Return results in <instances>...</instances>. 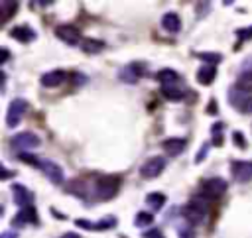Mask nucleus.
<instances>
[{"label":"nucleus","mask_w":252,"mask_h":238,"mask_svg":"<svg viewBox=\"0 0 252 238\" xmlns=\"http://www.w3.org/2000/svg\"><path fill=\"white\" fill-rule=\"evenodd\" d=\"M118 189H120V177L104 175V177H98L94 183V197L98 201H108L118 193Z\"/></svg>","instance_id":"1"},{"label":"nucleus","mask_w":252,"mask_h":238,"mask_svg":"<svg viewBox=\"0 0 252 238\" xmlns=\"http://www.w3.org/2000/svg\"><path fill=\"white\" fill-rule=\"evenodd\" d=\"M228 102L234 110L242 114H252V92H244L236 87L228 89Z\"/></svg>","instance_id":"2"},{"label":"nucleus","mask_w":252,"mask_h":238,"mask_svg":"<svg viewBox=\"0 0 252 238\" xmlns=\"http://www.w3.org/2000/svg\"><path fill=\"white\" fill-rule=\"evenodd\" d=\"M183 216L189 224H201L207 216V205L199 197H195L183 207Z\"/></svg>","instance_id":"3"},{"label":"nucleus","mask_w":252,"mask_h":238,"mask_svg":"<svg viewBox=\"0 0 252 238\" xmlns=\"http://www.w3.org/2000/svg\"><path fill=\"white\" fill-rule=\"evenodd\" d=\"M39 144H41V140H39L33 132H20V134L12 136V140H10V146H12L16 151H20V153H26L28 149H33V148H37Z\"/></svg>","instance_id":"4"},{"label":"nucleus","mask_w":252,"mask_h":238,"mask_svg":"<svg viewBox=\"0 0 252 238\" xmlns=\"http://www.w3.org/2000/svg\"><path fill=\"white\" fill-rule=\"evenodd\" d=\"M226 189H228V183L222 177H209L201 183V193L207 199H220Z\"/></svg>","instance_id":"5"},{"label":"nucleus","mask_w":252,"mask_h":238,"mask_svg":"<svg viewBox=\"0 0 252 238\" xmlns=\"http://www.w3.org/2000/svg\"><path fill=\"white\" fill-rule=\"evenodd\" d=\"M26 110H28V100L26 98H14L8 106V112H6V126L16 128L22 122V116Z\"/></svg>","instance_id":"6"},{"label":"nucleus","mask_w":252,"mask_h":238,"mask_svg":"<svg viewBox=\"0 0 252 238\" xmlns=\"http://www.w3.org/2000/svg\"><path fill=\"white\" fill-rule=\"evenodd\" d=\"M55 35L61 41L69 43V45H81V41H83L81 30L77 26H73V24H61V26H57L55 28Z\"/></svg>","instance_id":"7"},{"label":"nucleus","mask_w":252,"mask_h":238,"mask_svg":"<svg viewBox=\"0 0 252 238\" xmlns=\"http://www.w3.org/2000/svg\"><path fill=\"white\" fill-rule=\"evenodd\" d=\"M230 175L238 183H248L252 179V161H248V159H234L230 163Z\"/></svg>","instance_id":"8"},{"label":"nucleus","mask_w":252,"mask_h":238,"mask_svg":"<svg viewBox=\"0 0 252 238\" xmlns=\"http://www.w3.org/2000/svg\"><path fill=\"white\" fill-rule=\"evenodd\" d=\"M165 169V157L161 155H154L150 159H146L140 167V175L146 177V179H152V177H158L161 171Z\"/></svg>","instance_id":"9"},{"label":"nucleus","mask_w":252,"mask_h":238,"mask_svg":"<svg viewBox=\"0 0 252 238\" xmlns=\"http://www.w3.org/2000/svg\"><path fill=\"white\" fill-rule=\"evenodd\" d=\"M116 216H104V218H100V220H96V222H91V220H85V218H77L75 220V224L79 226V228H87V230H94V232H102V230H110V228H114L116 226Z\"/></svg>","instance_id":"10"},{"label":"nucleus","mask_w":252,"mask_h":238,"mask_svg":"<svg viewBox=\"0 0 252 238\" xmlns=\"http://www.w3.org/2000/svg\"><path fill=\"white\" fill-rule=\"evenodd\" d=\"M39 169L45 173V177H47L53 185H63L65 175H63V169H61L59 163H55V161H51V159H41Z\"/></svg>","instance_id":"11"},{"label":"nucleus","mask_w":252,"mask_h":238,"mask_svg":"<svg viewBox=\"0 0 252 238\" xmlns=\"http://www.w3.org/2000/svg\"><path fill=\"white\" fill-rule=\"evenodd\" d=\"M26 224H39L37 210L33 207L20 208V212H16V216L12 218V226L14 228H20V226H26Z\"/></svg>","instance_id":"12"},{"label":"nucleus","mask_w":252,"mask_h":238,"mask_svg":"<svg viewBox=\"0 0 252 238\" xmlns=\"http://www.w3.org/2000/svg\"><path fill=\"white\" fill-rule=\"evenodd\" d=\"M10 189H12V195H14V203H16L20 208L33 207V205H32V203H33V195H32V191H30L28 187H24V185H20V183H14Z\"/></svg>","instance_id":"13"},{"label":"nucleus","mask_w":252,"mask_h":238,"mask_svg":"<svg viewBox=\"0 0 252 238\" xmlns=\"http://www.w3.org/2000/svg\"><path fill=\"white\" fill-rule=\"evenodd\" d=\"M142 75H144V65L138 63V61H134V63H128V65L120 71V81L128 83V85H134V83L140 81Z\"/></svg>","instance_id":"14"},{"label":"nucleus","mask_w":252,"mask_h":238,"mask_svg":"<svg viewBox=\"0 0 252 238\" xmlns=\"http://www.w3.org/2000/svg\"><path fill=\"white\" fill-rule=\"evenodd\" d=\"M65 71L63 69H53V71H47V73H43L41 75V79H39V83H41V87H45V89H55V87H59L63 81H65Z\"/></svg>","instance_id":"15"},{"label":"nucleus","mask_w":252,"mask_h":238,"mask_svg":"<svg viewBox=\"0 0 252 238\" xmlns=\"http://www.w3.org/2000/svg\"><path fill=\"white\" fill-rule=\"evenodd\" d=\"M10 35H12L14 39H18L20 43H28V41H33L37 33H35V31H33L30 26L22 24V26H16V28H12V30H10Z\"/></svg>","instance_id":"16"},{"label":"nucleus","mask_w":252,"mask_h":238,"mask_svg":"<svg viewBox=\"0 0 252 238\" xmlns=\"http://www.w3.org/2000/svg\"><path fill=\"white\" fill-rule=\"evenodd\" d=\"M185 146H187V142L183 138H167V140L161 142V148L165 149V153L167 155H173V157L179 155V153H183Z\"/></svg>","instance_id":"17"},{"label":"nucleus","mask_w":252,"mask_h":238,"mask_svg":"<svg viewBox=\"0 0 252 238\" xmlns=\"http://www.w3.org/2000/svg\"><path fill=\"white\" fill-rule=\"evenodd\" d=\"M159 90H161V94H163L167 100H181V98L187 96L185 87H181L179 83H175V85H161Z\"/></svg>","instance_id":"18"},{"label":"nucleus","mask_w":252,"mask_h":238,"mask_svg":"<svg viewBox=\"0 0 252 238\" xmlns=\"http://www.w3.org/2000/svg\"><path fill=\"white\" fill-rule=\"evenodd\" d=\"M161 28L167 33H177L181 30V18L175 12H167V14L161 16Z\"/></svg>","instance_id":"19"},{"label":"nucleus","mask_w":252,"mask_h":238,"mask_svg":"<svg viewBox=\"0 0 252 238\" xmlns=\"http://www.w3.org/2000/svg\"><path fill=\"white\" fill-rule=\"evenodd\" d=\"M81 49L85 53H89V55H94V53H98V51L104 49V41L102 39H94V37H85L81 41Z\"/></svg>","instance_id":"20"},{"label":"nucleus","mask_w":252,"mask_h":238,"mask_svg":"<svg viewBox=\"0 0 252 238\" xmlns=\"http://www.w3.org/2000/svg\"><path fill=\"white\" fill-rule=\"evenodd\" d=\"M217 77V69L213 65H203L199 71H197V83L199 85H211Z\"/></svg>","instance_id":"21"},{"label":"nucleus","mask_w":252,"mask_h":238,"mask_svg":"<svg viewBox=\"0 0 252 238\" xmlns=\"http://www.w3.org/2000/svg\"><path fill=\"white\" fill-rule=\"evenodd\" d=\"M234 87L244 90V92H252V69H242Z\"/></svg>","instance_id":"22"},{"label":"nucleus","mask_w":252,"mask_h":238,"mask_svg":"<svg viewBox=\"0 0 252 238\" xmlns=\"http://www.w3.org/2000/svg\"><path fill=\"white\" fill-rule=\"evenodd\" d=\"M156 79H158L161 85H175V83H179V75H177V71H173V69H161V71H158Z\"/></svg>","instance_id":"23"},{"label":"nucleus","mask_w":252,"mask_h":238,"mask_svg":"<svg viewBox=\"0 0 252 238\" xmlns=\"http://www.w3.org/2000/svg\"><path fill=\"white\" fill-rule=\"evenodd\" d=\"M18 12V2H0V20L8 22Z\"/></svg>","instance_id":"24"},{"label":"nucleus","mask_w":252,"mask_h":238,"mask_svg":"<svg viewBox=\"0 0 252 238\" xmlns=\"http://www.w3.org/2000/svg\"><path fill=\"white\" fill-rule=\"evenodd\" d=\"M146 203H148V207H152L154 210H159V208L165 205V195H163V193H158V191L148 193Z\"/></svg>","instance_id":"25"},{"label":"nucleus","mask_w":252,"mask_h":238,"mask_svg":"<svg viewBox=\"0 0 252 238\" xmlns=\"http://www.w3.org/2000/svg\"><path fill=\"white\" fill-rule=\"evenodd\" d=\"M65 189H67L69 193H73V195H77V197H85V193H87V187H85V181H81V179H73V181H69Z\"/></svg>","instance_id":"26"},{"label":"nucleus","mask_w":252,"mask_h":238,"mask_svg":"<svg viewBox=\"0 0 252 238\" xmlns=\"http://www.w3.org/2000/svg\"><path fill=\"white\" fill-rule=\"evenodd\" d=\"M197 57L201 61H205V65H217L219 61H222V55L220 53H213V51H203V53H197Z\"/></svg>","instance_id":"27"},{"label":"nucleus","mask_w":252,"mask_h":238,"mask_svg":"<svg viewBox=\"0 0 252 238\" xmlns=\"http://www.w3.org/2000/svg\"><path fill=\"white\" fill-rule=\"evenodd\" d=\"M211 134H213L211 144H213V146H222L224 138H222V124H220V122H215V124L211 126Z\"/></svg>","instance_id":"28"},{"label":"nucleus","mask_w":252,"mask_h":238,"mask_svg":"<svg viewBox=\"0 0 252 238\" xmlns=\"http://www.w3.org/2000/svg\"><path fill=\"white\" fill-rule=\"evenodd\" d=\"M154 222V214L152 212H146V210H140L136 216H134V224L136 226H148Z\"/></svg>","instance_id":"29"},{"label":"nucleus","mask_w":252,"mask_h":238,"mask_svg":"<svg viewBox=\"0 0 252 238\" xmlns=\"http://www.w3.org/2000/svg\"><path fill=\"white\" fill-rule=\"evenodd\" d=\"M236 37H238L240 41H248V39H252V26L236 30Z\"/></svg>","instance_id":"30"},{"label":"nucleus","mask_w":252,"mask_h":238,"mask_svg":"<svg viewBox=\"0 0 252 238\" xmlns=\"http://www.w3.org/2000/svg\"><path fill=\"white\" fill-rule=\"evenodd\" d=\"M177 234H179V238H195V230L191 226H185V224L177 226Z\"/></svg>","instance_id":"31"},{"label":"nucleus","mask_w":252,"mask_h":238,"mask_svg":"<svg viewBox=\"0 0 252 238\" xmlns=\"http://www.w3.org/2000/svg\"><path fill=\"white\" fill-rule=\"evenodd\" d=\"M18 157H20L22 161H26V163H32L33 167H39V165H41V159H37L35 155H30V153H20Z\"/></svg>","instance_id":"32"},{"label":"nucleus","mask_w":252,"mask_h":238,"mask_svg":"<svg viewBox=\"0 0 252 238\" xmlns=\"http://www.w3.org/2000/svg\"><path fill=\"white\" fill-rule=\"evenodd\" d=\"M209 148H211V144H209V142H205V144L199 148V153L195 155V161H197V163H201V161L207 157V153H209Z\"/></svg>","instance_id":"33"},{"label":"nucleus","mask_w":252,"mask_h":238,"mask_svg":"<svg viewBox=\"0 0 252 238\" xmlns=\"http://www.w3.org/2000/svg\"><path fill=\"white\" fill-rule=\"evenodd\" d=\"M232 142H234V146H238V148H246V140H244L242 132H234V134H232Z\"/></svg>","instance_id":"34"},{"label":"nucleus","mask_w":252,"mask_h":238,"mask_svg":"<svg viewBox=\"0 0 252 238\" xmlns=\"http://www.w3.org/2000/svg\"><path fill=\"white\" fill-rule=\"evenodd\" d=\"M142 236H144V238H165V236H163V232H161L159 228H152V230H146Z\"/></svg>","instance_id":"35"},{"label":"nucleus","mask_w":252,"mask_h":238,"mask_svg":"<svg viewBox=\"0 0 252 238\" xmlns=\"http://www.w3.org/2000/svg\"><path fill=\"white\" fill-rule=\"evenodd\" d=\"M0 53H2V57H0V63L4 65V63L8 61V57H10V51H8L6 47H2V49H0Z\"/></svg>","instance_id":"36"},{"label":"nucleus","mask_w":252,"mask_h":238,"mask_svg":"<svg viewBox=\"0 0 252 238\" xmlns=\"http://www.w3.org/2000/svg\"><path fill=\"white\" fill-rule=\"evenodd\" d=\"M0 238H18V234H16L14 230H6V232H2Z\"/></svg>","instance_id":"37"},{"label":"nucleus","mask_w":252,"mask_h":238,"mask_svg":"<svg viewBox=\"0 0 252 238\" xmlns=\"http://www.w3.org/2000/svg\"><path fill=\"white\" fill-rule=\"evenodd\" d=\"M59 238H81L79 234H75V232H65L63 236H59Z\"/></svg>","instance_id":"38"},{"label":"nucleus","mask_w":252,"mask_h":238,"mask_svg":"<svg viewBox=\"0 0 252 238\" xmlns=\"http://www.w3.org/2000/svg\"><path fill=\"white\" fill-rule=\"evenodd\" d=\"M10 175H12V173H10V171H8V169H6L4 165H2V179H8Z\"/></svg>","instance_id":"39"}]
</instances>
